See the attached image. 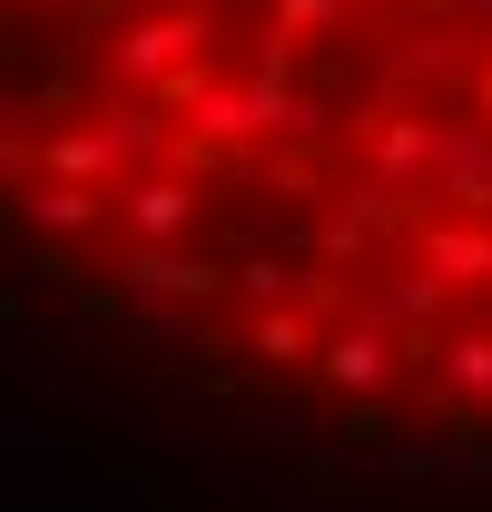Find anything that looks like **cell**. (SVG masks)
<instances>
[{"instance_id": "cell-1", "label": "cell", "mask_w": 492, "mask_h": 512, "mask_svg": "<svg viewBox=\"0 0 492 512\" xmlns=\"http://www.w3.org/2000/svg\"><path fill=\"white\" fill-rule=\"evenodd\" d=\"M10 217L148 365L492 444V0H10Z\"/></svg>"}]
</instances>
